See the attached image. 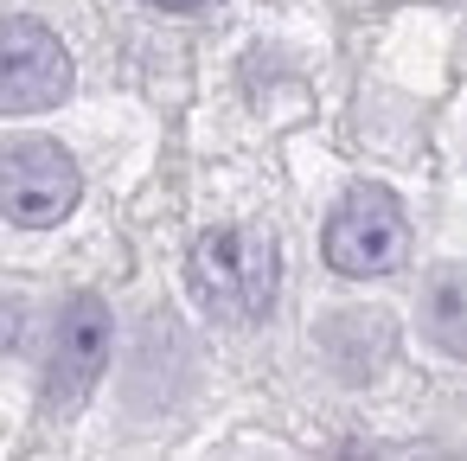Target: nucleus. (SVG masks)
Here are the masks:
<instances>
[{"mask_svg":"<svg viewBox=\"0 0 467 461\" xmlns=\"http://www.w3.org/2000/svg\"><path fill=\"white\" fill-rule=\"evenodd\" d=\"M275 282H282V263H275V237L256 231V225H218L192 244L186 257V288L192 301L212 314V320H263L269 301H275Z\"/></svg>","mask_w":467,"mask_h":461,"instance_id":"obj_1","label":"nucleus"},{"mask_svg":"<svg viewBox=\"0 0 467 461\" xmlns=\"http://www.w3.org/2000/svg\"><path fill=\"white\" fill-rule=\"evenodd\" d=\"M320 250L339 276H390L403 257H410V218H403V199L384 193V186H352L333 212H327V231H320Z\"/></svg>","mask_w":467,"mask_h":461,"instance_id":"obj_2","label":"nucleus"},{"mask_svg":"<svg viewBox=\"0 0 467 461\" xmlns=\"http://www.w3.org/2000/svg\"><path fill=\"white\" fill-rule=\"evenodd\" d=\"M78 161L46 141V135H14V141H0V212H7L14 225H58L71 218L78 205Z\"/></svg>","mask_w":467,"mask_h":461,"instance_id":"obj_3","label":"nucleus"},{"mask_svg":"<svg viewBox=\"0 0 467 461\" xmlns=\"http://www.w3.org/2000/svg\"><path fill=\"white\" fill-rule=\"evenodd\" d=\"M109 365V308L103 295H65L46 333V403H78Z\"/></svg>","mask_w":467,"mask_h":461,"instance_id":"obj_4","label":"nucleus"},{"mask_svg":"<svg viewBox=\"0 0 467 461\" xmlns=\"http://www.w3.org/2000/svg\"><path fill=\"white\" fill-rule=\"evenodd\" d=\"M71 90V58L52 26L39 20H0V116L52 110Z\"/></svg>","mask_w":467,"mask_h":461,"instance_id":"obj_5","label":"nucleus"},{"mask_svg":"<svg viewBox=\"0 0 467 461\" xmlns=\"http://www.w3.org/2000/svg\"><path fill=\"white\" fill-rule=\"evenodd\" d=\"M320 346H327V359H333L352 384H365V378L390 359L397 333H390V320H384L378 308H352V314H327V320H320Z\"/></svg>","mask_w":467,"mask_h":461,"instance_id":"obj_6","label":"nucleus"},{"mask_svg":"<svg viewBox=\"0 0 467 461\" xmlns=\"http://www.w3.org/2000/svg\"><path fill=\"white\" fill-rule=\"evenodd\" d=\"M416 327L435 352L467 359V263H441L429 269L422 295H416Z\"/></svg>","mask_w":467,"mask_h":461,"instance_id":"obj_7","label":"nucleus"},{"mask_svg":"<svg viewBox=\"0 0 467 461\" xmlns=\"http://www.w3.org/2000/svg\"><path fill=\"white\" fill-rule=\"evenodd\" d=\"M20 327H26V308H20L14 295H0V352L20 346Z\"/></svg>","mask_w":467,"mask_h":461,"instance_id":"obj_8","label":"nucleus"},{"mask_svg":"<svg viewBox=\"0 0 467 461\" xmlns=\"http://www.w3.org/2000/svg\"><path fill=\"white\" fill-rule=\"evenodd\" d=\"M148 7H167V14H192V7H205V0H148Z\"/></svg>","mask_w":467,"mask_h":461,"instance_id":"obj_9","label":"nucleus"}]
</instances>
